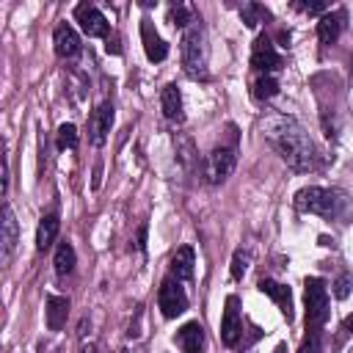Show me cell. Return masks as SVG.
Listing matches in <instances>:
<instances>
[{
	"label": "cell",
	"instance_id": "f546056e",
	"mask_svg": "<svg viewBox=\"0 0 353 353\" xmlns=\"http://www.w3.org/2000/svg\"><path fill=\"white\" fill-rule=\"evenodd\" d=\"M295 8H301V11H306V14H320V11H325L328 6H325V3H295Z\"/></svg>",
	"mask_w": 353,
	"mask_h": 353
},
{
	"label": "cell",
	"instance_id": "f1b7e54d",
	"mask_svg": "<svg viewBox=\"0 0 353 353\" xmlns=\"http://www.w3.org/2000/svg\"><path fill=\"white\" fill-rule=\"evenodd\" d=\"M350 284H353V276H350V273H342V276L334 281V295H336V298H347Z\"/></svg>",
	"mask_w": 353,
	"mask_h": 353
},
{
	"label": "cell",
	"instance_id": "9c48e42d",
	"mask_svg": "<svg viewBox=\"0 0 353 353\" xmlns=\"http://www.w3.org/2000/svg\"><path fill=\"white\" fill-rule=\"evenodd\" d=\"M74 19L80 22V30H83L88 39H102V36H108V19H105V14H102L97 6L80 3V6L74 8Z\"/></svg>",
	"mask_w": 353,
	"mask_h": 353
},
{
	"label": "cell",
	"instance_id": "277c9868",
	"mask_svg": "<svg viewBox=\"0 0 353 353\" xmlns=\"http://www.w3.org/2000/svg\"><path fill=\"white\" fill-rule=\"evenodd\" d=\"M303 303H306V328L320 331L328 320V287L323 279L309 276L303 284Z\"/></svg>",
	"mask_w": 353,
	"mask_h": 353
},
{
	"label": "cell",
	"instance_id": "d4e9b609",
	"mask_svg": "<svg viewBox=\"0 0 353 353\" xmlns=\"http://www.w3.org/2000/svg\"><path fill=\"white\" fill-rule=\"evenodd\" d=\"M240 17H243V22H245L248 28H256V25L262 22V17H268V11H265L259 3H243Z\"/></svg>",
	"mask_w": 353,
	"mask_h": 353
},
{
	"label": "cell",
	"instance_id": "7402d4cb",
	"mask_svg": "<svg viewBox=\"0 0 353 353\" xmlns=\"http://www.w3.org/2000/svg\"><path fill=\"white\" fill-rule=\"evenodd\" d=\"M176 163L185 168V171H193L199 165V154H196V146L188 135H176Z\"/></svg>",
	"mask_w": 353,
	"mask_h": 353
},
{
	"label": "cell",
	"instance_id": "1f68e13d",
	"mask_svg": "<svg viewBox=\"0 0 353 353\" xmlns=\"http://www.w3.org/2000/svg\"><path fill=\"white\" fill-rule=\"evenodd\" d=\"M347 99H350V113H353V58H350V91H347Z\"/></svg>",
	"mask_w": 353,
	"mask_h": 353
},
{
	"label": "cell",
	"instance_id": "ac0fdd59",
	"mask_svg": "<svg viewBox=\"0 0 353 353\" xmlns=\"http://www.w3.org/2000/svg\"><path fill=\"white\" fill-rule=\"evenodd\" d=\"M17 234H19L17 218H14L11 204L6 201V204H3V237H0V243H3V259H11V254H14V248H17Z\"/></svg>",
	"mask_w": 353,
	"mask_h": 353
},
{
	"label": "cell",
	"instance_id": "2e32d148",
	"mask_svg": "<svg viewBox=\"0 0 353 353\" xmlns=\"http://www.w3.org/2000/svg\"><path fill=\"white\" fill-rule=\"evenodd\" d=\"M193 268H196V254L190 245L176 248V254L171 256V276L179 281H190L193 279Z\"/></svg>",
	"mask_w": 353,
	"mask_h": 353
},
{
	"label": "cell",
	"instance_id": "83f0119b",
	"mask_svg": "<svg viewBox=\"0 0 353 353\" xmlns=\"http://www.w3.org/2000/svg\"><path fill=\"white\" fill-rule=\"evenodd\" d=\"M298 353H320V331H309L306 339L301 342Z\"/></svg>",
	"mask_w": 353,
	"mask_h": 353
},
{
	"label": "cell",
	"instance_id": "7a4b0ae2",
	"mask_svg": "<svg viewBox=\"0 0 353 353\" xmlns=\"http://www.w3.org/2000/svg\"><path fill=\"white\" fill-rule=\"evenodd\" d=\"M295 210L298 212H309V215H323V218H339L345 215V210L350 207V196L339 188H320V185H309L301 188L295 193Z\"/></svg>",
	"mask_w": 353,
	"mask_h": 353
},
{
	"label": "cell",
	"instance_id": "7c38bea8",
	"mask_svg": "<svg viewBox=\"0 0 353 353\" xmlns=\"http://www.w3.org/2000/svg\"><path fill=\"white\" fill-rule=\"evenodd\" d=\"M141 41H143V52H146V58H149L152 63L165 61V55H168V44L160 39V33H157L146 19L141 22Z\"/></svg>",
	"mask_w": 353,
	"mask_h": 353
},
{
	"label": "cell",
	"instance_id": "d6a6232c",
	"mask_svg": "<svg viewBox=\"0 0 353 353\" xmlns=\"http://www.w3.org/2000/svg\"><path fill=\"white\" fill-rule=\"evenodd\" d=\"M80 353H97V345L94 342H83L80 345Z\"/></svg>",
	"mask_w": 353,
	"mask_h": 353
},
{
	"label": "cell",
	"instance_id": "d6986e66",
	"mask_svg": "<svg viewBox=\"0 0 353 353\" xmlns=\"http://www.w3.org/2000/svg\"><path fill=\"white\" fill-rule=\"evenodd\" d=\"M66 314H69V298L50 295L47 298V328L50 331H61L66 325Z\"/></svg>",
	"mask_w": 353,
	"mask_h": 353
},
{
	"label": "cell",
	"instance_id": "cb8c5ba5",
	"mask_svg": "<svg viewBox=\"0 0 353 353\" xmlns=\"http://www.w3.org/2000/svg\"><path fill=\"white\" fill-rule=\"evenodd\" d=\"M168 19H171L176 28H188L190 22H196L190 6H182V3H171V6H168Z\"/></svg>",
	"mask_w": 353,
	"mask_h": 353
},
{
	"label": "cell",
	"instance_id": "9a60e30c",
	"mask_svg": "<svg viewBox=\"0 0 353 353\" xmlns=\"http://www.w3.org/2000/svg\"><path fill=\"white\" fill-rule=\"evenodd\" d=\"M259 292L268 295L270 301H276L279 309H281V314L287 320H292V295H290V287H284V284H279L273 279H262L259 281Z\"/></svg>",
	"mask_w": 353,
	"mask_h": 353
},
{
	"label": "cell",
	"instance_id": "e0dca14e",
	"mask_svg": "<svg viewBox=\"0 0 353 353\" xmlns=\"http://www.w3.org/2000/svg\"><path fill=\"white\" fill-rule=\"evenodd\" d=\"M160 108H163V116L171 119V121H182L185 113H182V94L174 83H168L163 91H160Z\"/></svg>",
	"mask_w": 353,
	"mask_h": 353
},
{
	"label": "cell",
	"instance_id": "836d02e7",
	"mask_svg": "<svg viewBox=\"0 0 353 353\" xmlns=\"http://www.w3.org/2000/svg\"><path fill=\"white\" fill-rule=\"evenodd\" d=\"M342 331L353 334V314H347V317H345V323H342Z\"/></svg>",
	"mask_w": 353,
	"mask_h": 353
},
{
	"label": "cell",
	"instance_id": "4316f807",
	"mask_svg": "<svg viewBox=\"0 0 353 353\" xmlns=\"http://www.w3.org/2000/svg\"><path fill=\"white\" fill-rule=\"evenodd\" d=\"M74 146H77V127L66 121L58 127V149H74Z\"/></svg>",
	"mask_w": 353,
	"mask_h": 353
},
{
	"label": "cell",
	"instance_id": "6da1fadb",
	"mask_svg": "<svg viewBox=\"0 0 353 353\" xmlns=\"http://www.w3.org/2000/svg\"><path fill=\"white\" fill-rule=\"evenodd\" d=\"M259 132L292 171L303 174L317 168V149L298 119L287 113H265L259 121Z\"/></svg>",
	"mask_w": 353,
	"mask_h": 353
},
{
	"label": "cell",
	"instance_id": "3957f363",
	"mask_svg": "<svg viewBox=\"0 0 353 353\" xmlns=\"http://www.w3.org/2000/svg\"><path fill=\"white\" fill-rule=\"evenodd\" d=\"M201 19L190 22L182 33V66L185 74L190 80H207L210 69H207V39H204V28L199 25Z\"/></svg>",
	"mask_w": 353,
	"mask_h": 353
},
{
	"label": "cell",
	"instance_id": "52a82bcc",
	"mask_svg": "<svg viewBox=\"0 0 353 353\" xmlns=\"http://www.w3.org/2000/svg\"><path fill=\"white\" fill-rule=\"evenodd\" d=\"M281 52L273 47V41L268 36H259L254 41V50H251V66L259 72V74H273L281 69Z\"/></svg>",
	"mask_w": 353,
	"mask_h": 353
},
{
	"label": "cell",
	"instance_id": "5bb4252c",
	"mask_svg": "<svg viewBox=\"0 0 353 353\" xmlns=\"http://www.w3.org/2000/svg\"><path fill=\"white\" fill-rule=\"evenodd\" d=\"M174 339L182 347V353H201V347H204V328H201L199 320H190V323H185L176 331Z\"/></svg>",
	"mask_w": 353,
	"mask_h": 353
},
{
	"label": "cell",
	"instance_id": "ffe728a7",
	"mask_svg": "<svg viewBox=\"0 0 353 353\" xmlns=\"http://www.w3.org/2000/svg\"><path fill=\"white\" fill-rule=\"evenodd\" d=\"M58 215L55 212H47L41 221H39V229H36V248L39 251H47L52 243H55V237H58Z\"/></svg>",
	"mask_w": 353,
	"mask_h": 353
},
{
	"label": "cell",
	"instance_id": "484cf974",
	"mask_svg": "<svg viewBox=\"0 0 353 353\" xmlns=\"http://www.w3.org/2000/svg\"><path fill=\"white\" fill-rule=\"evenodd\" d=\"M248 265H251V254H248V251H243V248H237V251H234V256H232V268H229V270H232V279H237V281H240V279L245 276Z\"/></svg>",
	"mask_w": 353,
	"mask_h": 353
},
{
	"label": "cell",
	"instance_id": "5b68a950",
	"mask_svg": "<svg viewBox=\"0 0 353 353\" xmlns=\"http://www.w3.org/2000/svg\"><path fill=\"white\" fill-rule=\"evenodd\" d=\"M237 165V149L234 146H215L207 157H204V165H201V174H204V182L210 185H221L232 176Z\"/></svg>",
	"mask_w": 353,
	"mask_h": 353
},
{
	"label": "cell",
	"instance_id": "30bf717a",
	"mask_svg": "<svg viewBox=\"0 0 353 353\" xmlns=\"http://www.w3.org/2000/svg\"><path fill=\"white\" fill-rule=\"evenodd\" d=\"M345 8H334V11H325L323 17H320V22H317V36H320V41L323 44H334L336 39H339V33H342V28H345Z\"/></svg>",
	"mask_w": 353,
	"mask_h": 353
},
{
	"label": "cell",
	"instance_id": "ba28073f",
	"mask_svg": "<svg viewBox=\"0 0 353 353\" xmlns=\"http://www.w3.org/2000/svg\"><path fill=\"white\" fill-rule=\"evenodd\" d=\"M243 334V317H240V301L237 295L226 298V309H223V320H221V342L226 347H234L240 342Z\"/></svg>",
	"mask_w": 353,
	"mask_h": 353
},
{
	"label": "cell",
	"instance_id": "4fadbf2b",
	"mask_svg": "<svg viewBox=\"0 0 353 353\" xmlns=\"http://www.w3.org/2000/svg\"><path fill=\"white\" fill-rule=\"evenodd\" d=\"M110 127H113V105L102 102L91 116V141H94V146H102L108 141Z\"/></svg>",
	"mask_w": 353,
	"mask_h": 353
},
{
	"label": "cell",
	"instance_id": "603a6c76",
	"mask_svg": "<svg viewBox=\"0 0 353 353\" xmlns=\"http://www.w3.org/2000/svg\"><path fill=\"white\" fill-rule=\"evenodd\" d=\"M276 94H279V80L273 74H259L254 80V97L256 99H270Z\"/></svg>",
	"mask_w": 353,
	"mask_h": 353
},
{
	"label": "cell",
	"instance_id": "44dd1931",
	"mask_svg": "<svg viewBox=\"0 0 353 353\" xmlns=\"http://www.w3.org/2000/svg\"><path fill=\"white\" fill-rule=\"evenodd\" d=\"M52 265H55V273L58 276H69L72 270H74V265H77V254H74V248H72V243H58V248H55V256H52Z\"/></svg>",
	"mask_w": 353,
	"mask_h": 353
},
{
	"label": "cell",
	"instance_id": "8992f818",
	"mask_svg": "<svg viewBox=\"0 0 353 353\" xmlns=\"http://www.w3.org/2000/svg\"><path fill=\"white\" fill-rule=\"evenodd\" d=\"M157 306H160V312H163L165 320H174V317H179V314L188 309V292H185L182 281L174 279L171 273H168V276L163 279V284H160Z\"/></svg>",
	"mask_w": 353,
	"mask_h": 353
},
{
	"label": "cell",
	"instance_id": "4dcf8cb0",
	"mask_svg": "<svg viewBox=\"0 0 353 353\" xmlns=\"http://www.w3.org/2000/svg\"><path fill=\"white\" fill-rule=\"evenodd\" d=\"M146 232H149L146 223H141L138 232H135V248H138V251H146Z\"/></svg>",
	"mask_w": 353,
	"mask_h": 353
},
{
	"label": "cell",
	"instance_id": "8fae6325",
	"mask_svg": "<svg viewBox=\"0 0 353 353\" xmlns=\"http://www.w3.org/2000/svg\"><path fill=\"white\" fill-rule=\"evenodd\" d=\"M52 44H55V55L58 58H74L80 52V36L74 33L72 25H58L52 33Z\"/></svg>",
	"mask_w": 353,
	"mask_h": 353
}]
</instances>
